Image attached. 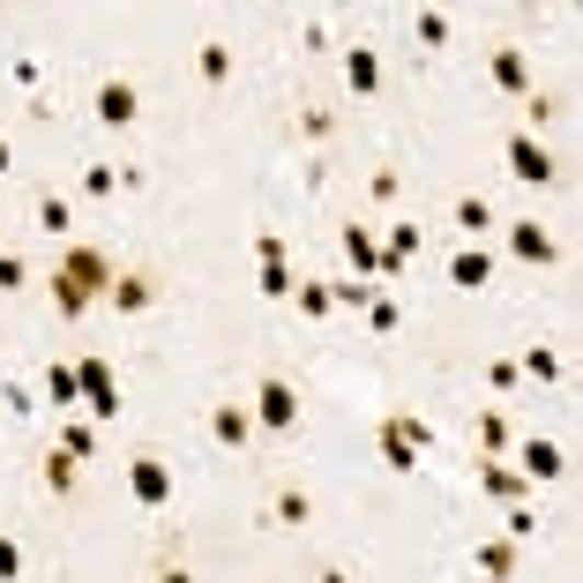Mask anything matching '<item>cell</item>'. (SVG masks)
<instances>
[{"label": "cell", "instance_id": "1", "mask_svg": "<svg viewBox=\"0 0 583 583\" xmlns=\"http://www.w3.org/2000/svg\"><path fill=\"white\" fill-rule=\"evenodd\" d=\"M45 285H53V315H60V322H83L90 307L113 292V262H105L98 248H68L60 262H53Z\"/></svg>", "mask_w": 583, "mask_h": 583}, {"label": "cell", "instance_id": "2", "mask_svg": "<svg viewBox=\"0 0 583 583\" xmlns=\"http://www.w3.org/2000/svg\"><path fill=\"white\" fill-rule=\"evenodd\" d=\"M426 449H434V426H426V419H412V412L381 419V471H397V479H412Z\"/></svg>", "mask_w": 583, "mask_h": 583}, {"label": "cell", "instance_id": "3", "mask_svg": "<svg viewBox=\"0 0 583 583\" xmlns=\"http://www.w3.org/2000/svg\"><path fill=\"white\" fill-rule=\"evenodd\" d=\"M501 158H508V180H524V187H553V180H561L553 150H546L539 135H524V127H516V135L501 142Z\"/></svg>", "mask_w": 583, "mask_h": 583}, {"label": "cell", "instance_id": "4", "mask_svg": "<svg viewBox=\"0 0 583 583\" xmlns=\"http://www.w3.org/2000/svg\"><path fill=\"white\" fill-rule=\"evenodd\" d=\"M76 381H83V412L90 419H113L121 412V375H113V359H76Z\"/></svg>", "mask_w": 583, "mask_h": 583}, {"label": "cell", "instance_id": "5", "mask_svg": "<svg viewBox=\"0 0 583 583\" xmlns=\"http://www.w3.org/2000/svg\"><path fill=\"white\" fill-rule=\"evenodd\" d=\"M254 426H270V434H292V426H299V389H292L285 375H270L262 381V389H254Z\"/></svg>", "mask_w": 583, "mask_h": 583}, {"label": "cell", "instance_id": "6", "mask_svg": "<svg viewBox=\"0 0 583 583\" xmlns=\"http://www.w3.org/2000/svg\"><path fill=\"white\" fill-rule=\"evenodd\" d=\"M127 494L142 501V508H165V501L180 494V479H172L165 457H127Z\"/></svg>", "mask_w": 583, "mask_h": 583}, {"label": "cell", "instance_id": "7", "mask_svg": "<svg viewBox=\"0 0 583 583\" xmlns=\"http://www.w3.org/2000/svg\"><path fill=\"white\" fill-rule=\"evenodd\" d=\"M487 76H494V90H508V98H531V53L524 45H494V60H487Z\"/></svg>", "mask_w": 583, "mask_h": 583}, {"label": "cell", "instance_id": "8", "mask_svg": "<svg viewBox=\"0 0 583 583\" xmlns=\"http://www.w3.org/2000/svg\"><path fill=\"white\" fill-rule=\"evenodd\" d=\"M508 254H516V262H531V270H546V262H553V232H546L539 217H516V225H508Z\"/></svg>", "mask_w": 583, "mask_h": 583}, {"label": "cell", "instance_id": "9", "mask_svg": "<svg viewBox=\"0 0 583 583\" xmlns=\"http://www.w3.org/2000/svg\"><path fill=\"white\" fill-rule=\"evenodd\" d=\"M516 471H524V487H546V479L569 471V449H561V442H524V449H516Z\"/></svg>", "mask_w": 583, "mask_h": 583}, {"label": "cell", "instance_id": "10", "mask_svg": "<svg viewBox=\"0 0 583 583\" xmlns=\"http://www.w3.org/2000/svg\"><path fill=\"white\" fill-rule=\"evenodd\" d=\"M135 113H142L135 83H127V76H105V83H98V121L105 127H135Z\"/></svg>", "mask_w": 583, "mask_h": 583}, {"label": "cell", "instance_id": "11", "mask_svg": "<svg viewBox=\"0 0 583 583\" xmlns=\"http://www.w3.org/2000/svg\"><path fill=\"white\" fill-rule=\"evenodd\" d=\"M121 315H142V307H158V277H142V270H113V292H105Z\"/></svg>", "mask_w": 583, "mask_h": 583}, {"label": "cell", "instance_id": "12", "mask_svg": "<svg viewBox=\"0 0 583 583\" xmlns=\"http://www.w3.org/2000/svg\"><path fill=\"white\" fill-rule=\"evenodd\" d=\"M449 285H457V292H487V285H494V254H487V248H457V254H449Z\"/></svg>", "mask_w": 583, "mask_h": 583}, {"label": "cell", "instance_id": "13", "mask_svg": "<svg viewBox=\"0 0 583 583\" xmlns=\"http://www.w3.org/2000/svg\"><path fill=\"white\" fill-rule=\"evenodd\" d=\"M209 434H217L225 449H248L254 442V412L248 404H217V412H209Z\"/></svg>", "mask_w": 583, "mask_h": 583}, {"label": "cell", "instance_id": "14", "mask_svg": "<svg viewBox=\"0 0 583 583\" xmlns=\"http://www.w3.org/2000/svg\"><path fill=\"white\" fill-rule=\"evenodd\" d=\"M344 83L359 90V98H375V90H381V53H375V45H352V53H344Z\"/></svg>", "mask_w": 583, "mask_h": 583}, {"label": "cell", "instance_id": "15", "mask_svg": "<svg viewBox=\"0 0 583 583\" xmlns=\"http://www.w3.org/2000/svg\"><path fill=\"white\" fill-rule=\"evenodd\" d=\"M344 254H352V270L375 285L381 277V248H375V225H344Z\"/></svg>", "mask_w": 583, "mask_h": 583}, {"label": "cell", "instance_id": "16", "mask_svg": "<svg viewBox=\"0 0 583 583\" xmlns=\"http://www.w3.org/2000/svg\"><path fill=\"white\" fill-rule=\"evenodd\" d=\"M471 569H479L487 583H508V576H516V546H508V539H479Z\"/></svg>", "mask_w": 583, "mask_h": 583}, {"label": "cell", "instance_id": "17", "mask_svg": "<svg viewBox=\"0 0 583 583\" xmlns=\"http://www.w3.org/2000/svg\"><path fill=\"white\" fill-rule=\"evenodd\" d=\"M45 404H60V419L83 404V381H76V367H60V359L45 367Z\"/></svg>", "mask_w": 583, "mask_h": 583}, {"label": "cell", "instance_id": "18", "mask_svg": "<svg viewBox=\"0 0 583 583\" xmlns=\"http://www.w3.org/2000/svg\"><path fill=\"white\" fill-rule=\"evenodd\" d=\"M412 254H419V225H389V240H381V277H397Z\"/></svg>", "mask_w": 583, "mask_h": 583}, {"label": "cell", "instance_id": "19", "mask_svg": "<svg viewBox=\"0 0 583 583\" xmlns=\"http://www.w3.org/2000/svg\"><path fill=\"white\" fill-rule=\"evenodd\" d=\"M479 487L494 501H524V471H508V464H479Z\"/></svg>", "mask_w": 583, "mask_h": 583}, {"label": "cell", "instance_id": "20", "mask_svg": "<svg viewBox=\"0 0 583 583\" xmlns=\"http://www.w3.org/2000/svg\"><path fill=\"white\" fill-rule=\"evenodd\" d=\"M516 375H531V381H561V352H553V344H531V352L516 359Z\"/></svg>", "mask_w": 583, "mask_h": 583}, {"label": "cell", "instance_id": "21", "mask_svg": "<svg viewBox=\"0 0 583 583\" xmlns=\"http://www.w3.org/2000/svg\"><path fill=\"white\" fill-rule=\"evenodd\" d=\"M270 516H277V524H307V516H315V501L299 494V487H277V494H270Z\"/></svg>", "mask_w": 583, "mask_h": 583}, {"label": "cell", "instance_id": "22", "mask_svg": "<svg viewBox=\"0 0 583 583\" xmlns=\"http://www.w3.org/2000/svg\"><path fill=\"white\" fill-rule=\"evenodd\" d=\"M292 299H299V315H307V322H322V315H330V285H322V277H299Z\"/></svg>", "mask_w": 583, "mask_h": 583}, {"label": "cell", "instance_id": "23", "mask_svg": "<svg viewBox=\"0 0 583 583\" xmlns=\"http://www.w3.org/2000/svg\"><path fill=\"white\" fill-rule=\"evenodd\" d=\"M195 76H203V83H225V76H232V45L209 38L203 53H195Z\"/></svg>", "mask_w": 583, "mask_h": 583}, {"label": "cell", "instance_id": "24", "mask_svg": "<svg viewBox=\"0 0 583 583\" xmlns=\"http://www.w3.org/2000/svg\"><path fill=\"white\" fill-rule=\"evenodd\" d=\"M60 449H68V457H76V464H83L90 449H98V434H90V419H76V412L60 419Z\"/></svg>", "mask_w": 583, "mask_h": 583}, {"label": "cell", "instance_id": "25", "mask_svg": "<svg viewBox=\"0 0 583 583\" xmlns=\"http://www.w3.org/2000/svg\"><path fill=\"white\" fill-rule=\"evenodd\" d=\"M457 225L471 232V240H479V232L494 225V203H487V195H457Z\"/></svg>", "mask_w": 583, "mask_h": 583}, {"label": "cell", "instance_id": "26", "mask_svg": "<svg viewBox=\"0 0 583 583\" xmlns=\"http://www.w3.org/2000/svg\"><path fill=\"white\" fill-rule=\"evenodd\" d=\"M68 225H76V209L60 203V195H38V232H53V240H60Z\"/></svg>", "mask_w": 583, "mask_h": 583}, {"label": "cell", "instance_id": "27", "mask_svg": "<svg viewBox=\"0 0 583 583\" xmlns=\"http://www.w3.org/2000/svg\"><path fill=\"white\" fill-rule=\"evenodd\" d=\"M45 487H53V494H76V457H68V449L45 457Z\"/></svg>", "mask_w": 583, "mask_h": 583}, {"label": "cell", "instance_id": "28", "mask_svg": "<svg viewBox=\"0 0 583 583\" xmlns=\"http://www.w3.org/2000/svg\"><path fill=\"white\" fill-rule=\"evenodd\" d=\"M292 285H299V277H292L285 262H262V285L254 292H262V299H292Z\"/></svg>", "mask_w": 583, "mask_h": 583}, {"label": "cell", "instance_id": "29", "mask_svg": "<svg viewBox=\"0 0 583 583\" xmlns=\"http://www.w3.org/2000/svg\"><path fill=\"white\" fill-rule=\"evenodd\" d=\"M367 299H375L367 277H336V285H330V307H367Z\"/></svg>", "mask_w": 583, "mask_h": 583}, {"label": "cell", "instance_id": "30", "mask_svg": "<svg viewBox=\"0 0 583 583\" xmlns=\"http://www.w3.org/2000/svg\"><path fill=\"white\" fill-rule=\"evenodd\" d=\"M479 449H487V457L508 449V419H501V412H479Z\"/></svg>", "mask_w": 583, "mask_h": 583}, {"label": "cell", "instance_id": "31", "mask_svg": "<svg viewBox=\"0 0 583 583\" xmlns=\"http://www.w3.org/2000/svg\"><path fill=\"white\" fill-rule=\"evenodd\" d=\"M531 531H539V516H531V508L516 501V508L501 516V539H508V546H524V539H531Z\"/></svg>", "mask_w": 583, "mask_h": 583}, {"label": "cell", "instance_id": "32", "mask_svg": "<svg viewBox=\"0 0 583 583\" xmlns=\"http://www.w3.org/2000/svg\"><path fill=\"white\" fill-rule=\"evenodd\" d=\"M0 583H23V546L0 531Z\"/></svg>", "mask_w": 583, "mask_h": 583}, {"label": "cell", "instance_id": "33", "mask_svg": "<svg viewBox=\"0 0 583 583\" xmlns=\"http://www.w3.org/2000/svg\"><path fill=\"white\" fill-rule=\"evenodd\" d=\"M367 330H381V336L397 330V299H381V292L367 299Z\"/></svg>", "mask_w": 583, "mask_h": 583}, {"label": "cell", "instance_id": "34", "mask_svg": "<svg viewBox=\"0 0 583 583\" xmlns=\"http://www.w3.org/2000/svg\"><path fill=\"white\" fill-rule=\"evenodd\" d=\"M419 45H449V15L426 8V15H419Z\"/></svg>", "mask_w": 583, "mask_h": 583}, {"label": "cell", "instance_id": "35", "mask_svg": "<svg viewBox=\"0 0 583 583\" xmlns=\"http://www.w3.org/2000/svg\"><path fill=\"white\" fill-rule=\"evenodd\" d=\"M524 113H531V127H524V135H539V127L553 121V98H546V90H531V98H524Z\"/></svg>", "mask_w": 583, "mask_h": 583}, {"label": "cell", "instance_id": "36", "mask_svg": "<svg viewBox=\"0 0 583 583\" xmlns=\"http://www.w3.org/2000/svg\"><path fill=\"white\" fill-rule=\"evenodd\" d=\"M23 277H31V262H23V254H0V292H15Z\"/></svg>", "mask_w": 583, "mask_h": 583}, {"label": "cell", "instance_id": "37", "mask_svg": "<svg viewBox=\"0 0 583 583\" xmlns=\"http://www.w3.org/2000/svg\"><path fill=\"white\" fill-rule=\"evenodd\" d=\"M330 113H322V105H307V113H299V135H315V142H322V135H330Z\"/></svg>", "mask_w": 583, "mask_h": 583}, {"label": "cell", "instance_id": "38", "mask_svg": "<svg viewBox=\"0 0 583 583\" xmlns=\"http://www.w3.org/2000/svg\"><path fill=\"white\" fill-rule=\"evenodd\" d=\"M8 165H15V150H8V135H0V180H8Z\"/></svg>", "mask_w": 583, "mask_h": 583}, {"label": "cell", "instance_id": "39", "mask_svg": "<svg viewBox=\"0 0 583 583\" xmlns=\"http://www.w3.org/2000/svg\"><path fill=\"white\" fill-rule=\"evenodd\" d=\"M315 583H352V576H344V569H322V576H315Z\"/></svg>", "mask_w": 583, "mask_h": 583}, {"label": "cell", "instance_id": "40", "mask_svg": "<svg viewBox=\"0 0 583 583\" xmlns=\"http://www.w3.org/2000/svg\"><path fill=\"white\" fill-rule=\"evenodd\" d=\"M158 583H195V576H187V569H165V576H158Z\"/></svg>", "mask_w": 583, "mask_h": 583}]
</instances>
